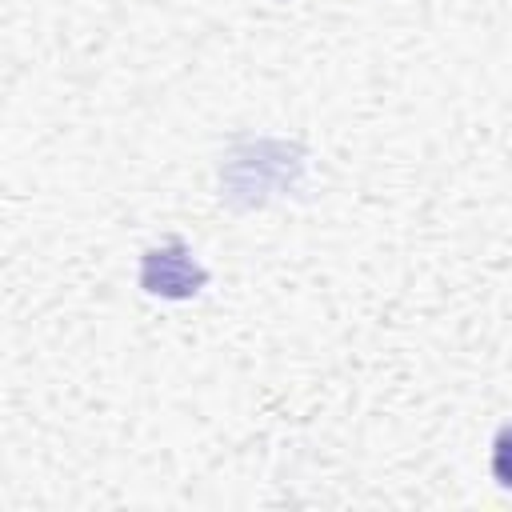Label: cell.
Masks as SVG:
<instances>
[{
    "mask_svg": "<svg viewBox=\"0 0 512 512\" xmlns=\"http://www.w3.org/2000/svg\"><path fill=\"white\" fill-rule=\"evenodd\" d=\"M204 284H208L204 264H200L180 240L160 244V248H148L144 260H140V288L152 292V296L188 300V296H196Z\"/></svg>",
    "mask_w": 512,
    "mask_h": 512,
    "instance_id": "cell-1",
    "label": "cell"
},
{
    "mask_svg": "<svg viewBox=\"0 0 512 512\" xmlns=\"http://www.w3.org/2000/svg\"><path fill=\"white\" fill-rule=\"evenodd\" d=\"M492 476L500 488H512V424H504L492 440Z\"/></svg>",
    "mask_w": 512,
    "mask_h": 512,
    "instance_id": "cell-2",
    "label": "cell"
}]
</instances>
